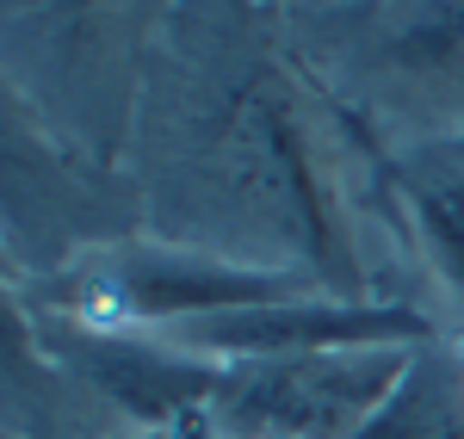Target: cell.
<instances>
[{
    "instance_id": "6da1fadb",
    "label": "cell",
    "mask_w": 464,
    "mask_h": 439,
    "mask_svg": "<svg viewBox=\"0 0 464 439\" xmlns=\"http://www.w3.org/2000/svg\"><path fill=\"white\" fill-rule=\"evenodd\" d=\"M192 180L217 205V217L236 229V260L242 235L266 242L285 254L291 272H310L334 297L359 303V266L328 161L316 155L291 74H279L266 56L211 93L192 143Z\"/></svg>"
},
{
    "instance_id": "7a4b0ae2",
    "label": "cell",
    "mask_w": 464,
    "mask_h": 439,
    "mask_svg": "<svg viewBox=\"0 0 464 439\" xmlns=\"http://www.w3.org/2000/svg\"><path fill=\"white\" fill-rule=\"evenodd\" d=\"M291 297H316L310 272H279L254 260L192 248V242H124L69 260L63 272L37 279V316H63L81 329L143 334L186 329L223 310H266Z\"/></svg>"
},
{
    "instance_id": "3957f363",
    "label": "cell",
    "mask_w": 464,
    "mask_h": 439,
    "mask_svg": "<svg viewBox=\"0 0 464 439\" xmlns=\"http://www.w3.org/2000/svg\"><path fill=\"white\" fill-rule=\"evenodd\" d=\"M409 353L415 347L242 359L223 366V384L198 421L211 427V439H353L396 390Z\"/></svg>"
},
{
    "instance_id": "277c9868",
    "label": "cell",
    "mask_w": 464,
    "mask_h": 439,
    "mask_svg": "<svg viewBox=\"0 0 464 439\" xmlns=\"http://www.w3.org/2000/svg\"><path fill=\"white\" fill-rule=\"evenodd\" d=\"M433 334L440 322L415 303H365V297L353 303V297L316 291L168 329V347L211 366H242V359H316V353H359V347H421Z\"/></svg>"
},
{
    "instance_id": "5b68a950",
    "label": "cell",
    "mask_w": 464,
    "mask_h": 439,
    "mask_svg": "<svg viewBox=\"0 0 464 439\" xmlns=\"http://www.w3.org/2000/svg\"><path fill=\"white\" fill-rule=\"evenodd\" d=\"M37 347H50L69 371H81L106 403L137 415L149 427H179L211 408L223 366L186 359L179 347L143 340V334H111V329H81L63 316H37Z\"/></svg>"
},
{
    "instance_id": "8992f818",
    "label": "cell",
    "mask_w": 464,
    "mask_h": 439,
    "mask_svg": "<svg viewBox=\"0 0 464 439\" xmlns=\"http://www.w3.org/2000/svg\"><path fill=\"white\" fill-rule=\"evenodd\" d=\"M384 174L409 229L421 235V254L433 260L440 285L464 310V137H433L384 161Z\"/></svg>"
},
{
    "instance_id": "52a82bcc",
    "label": "cell",
    "mask_w": 464,
    "mask_h": 439,
    "mask_svg": "<svg viewBox=\"0 0 464 439\" xmlns=\"http://www.w3.org/2000/svg\"><path fill=\"white\" fill-rule=\"evenodd\" d=\"M353 439H464V347L433 334Z\"/></svg>"
}]
</instances>
